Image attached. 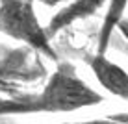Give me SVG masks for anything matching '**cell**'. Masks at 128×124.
Segmentation results:
<instances>
[{"label":"cell","mask_w":128,"mask_h":124,"mask_svg":"<svg viewBox=\"0 0 128 124\" xmlns=\"http://www.w3.org/2000/svg\"><path fill=\"white\" fill-rule=\"evenodd\" d=\"M104 96L78 76L69 61H58L45 87L37 93H0V117L34 113H72L84 108L102 104Z\"/></svg>","instance_id":"cell-1"},{"label":"cell","mask_w":128,"mask_h":124,"mask_svg":"<svg viewBox=\"0 0 128 124\" xmlns=\"http://www.w3.org/2000/svg\"><path fill=\"white\" fill-rule=\"evenodd\" d=\"M0 33L34 48L54 63L60 61L46 28L35 15L32 0H0Z\"/></svg>","instance_id":"cell-2"},{"label":"cell","mask_w":128,"mask_h":124,"mask_svg":"<svg viewBox=\"0 0 128 124\" xmlns=\"http://www.w3.org/2000/svg\"><path fill=\"white\" fill-rule=\"evenodd\" d=\"M46 76L41 54L30 46H20L0 57V87L10 95L19 93L17 83L39 82Z\"/></svg>","instance_id":"cell-3"},{"label":"cell","mask_w":128,"mask_h":124,"mask_svg":"<svg viewBox=\"0 0 128 124\" xmlns=\"http://www.w3.org/2000/svg\"><path fill=\"white\" fill-rule=\"evenodd\" d=\"M84 61L89 65L91 72L110 95L128 102V72L121 65L113 63L112 59L106 57V54H100V52L86 54Z\"/></svg>","instance_id":"cell-4"},{"label":"cell","mask_w":128,"mask_h":124,"mask_svg":"<svg viewBox=\"0 0 128 124\" xmlns=\"http://www.w3.org/2000/svg\"><path fill=\"white\" fill-rule=\"evenodd\" d=\"M106 2L108 0H72V2H69L45 26L48 37L52 39L54 35H58L61 30H65L67 26L74 24L76 20H84L87 17H93L95 13H98L106 6Z\"/></svg>","instance_id":"cell-5"},{"label":"cell","mask_w":128,"mask_h":124,"mask_svg":"<svg viewBox=\"0 0 128 124\" xmlns=\"http://www.w3.org/2000/svg\"><path fill=\"white\" fill-rule=\"evenodd\" d=\"M128 6V0H108V9H106L104 20L98 30V45H96V52L106 54L110 46V41L113 37V32L117 30L119 22L124 19V11Z\"/></svg>","instance_id":"cell-6"},{"label":"cell","mask_w":128,"mask_h":124,"mask_svg":"<svg viewBox=\"0 0 128 124\" xmlns=\"http://www.w3.org/2000/svg\"><path fill=\"white\" fill-rule=\"evenodd\" d=\"M58 124H128V115H115L95 121H82V122H58Z\"/></svg>","instance_id":"cell-7"},{"label":"cell","mask_w":128,"mask_h":124,"mask_svg":"<svg viewBox=\"0 0 128 124\" xmlns=\"http://www.w3.org/2000/svg\"><path fill=\"white\" fill-rule=\"evenodd\" d=\"M117 30H121V32H122V35H124V37L128 39V19H126V17L121 20V22H119Z\"/></svg>","instance_id":"cell-8"},{"label":"cell","mask_w":128,"mask_h":124,"mask_svg":"<svg viewBox=\"0 0 128 124\" xmlns=\"http://www.w3.org/2000/svg\"><path fill=\"white\" fill-rule=\"evenodd\" d=\"M32 2H35V0H32ZM41 4H45V6H58V4H61V2H65V0H39Z\"/></svg>","instance_id":"cell-9"},{"label":"cell","mask_w":128,"mask_h":124,"mask_svg":"<svg viewBox=\"0 0 128 124\" xmlns=\"http://www.w3.org/2000/svg\"><path fill=\"white\" fill-rule=\"evenodd\" d=\"M0 93H2V95H10V93H8V91H4L2 87H0Z\"/></svg>","instance_id":"cell-10"}]
</instances>
